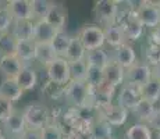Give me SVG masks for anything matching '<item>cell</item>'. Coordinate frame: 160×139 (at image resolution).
<instances>
[{"label": "cell", "mask_w": 160, "mask_h": 139, "mask_svg": "<svg viewBox=\"0 0 160 139\" xmlns=\"http://www.w3.org/2000/svg\"><path fill=\"white\" fill-rule=\"evenodd\" d=\"M92 93L93 89L87 82H70L66 86L64 97L74 109L78 110H93L92 109Z\"/></svg>", "instance_id": "cell-1"}, {"label": "cell", "mask_w": 160, "mask_h": 139, "mask_svg": "<svg viewBox=\"0 0 160 139\" xmlns=\"http://www.w3.org/2000/svg\"><path fill=\"white\" fill-rule=\"evenodd\" d=\"M22 116L25 118V122L28 128H35V129H43L48 127L50 122V110L49 107L43 103H31L24 109Z\"/></svg>", "instance_id": "cell-2"}, {"label": "cell", "mask_w": 160, "mask_h": 139, "mask_svg": "<svg viewBox=\"0 0 160 139\" xmlns=\"http://www.w3.org/2000/svg\"><path fill=\"white\" fill-rule=\"evenodd\" d=\"M85 49L89 50H96V49H103V45L106 43L104 41V29L100 25L96 24H88L84 25L77 35Z\"/></svg>", "instance_id": "cell-3"}, {"label": "cell", "mask_w": 160, "mask_h": 139, "mask_svg": "<svg viewBox=\"0 0 160 139\" xmlns=\"http://www.w3.org/2000/svg\"><path fill=\"white\" fill-rule=\"evenodd\" d=\"M45 70L50 82L61 86H67L71 82V78H70V61L66 60L64 57H57Z\"/></svg>", "instance_id": "cell-4"}, {"label": "cell", "mask_w": 160, "mask_h": 139, "mask_svg": "<svg viewBox=\"0 0 160 139\" xmlns=\"http://www.w3.org/2000/svg\"><path fill=\"white\" fill-rule=\"evenodd\" d=\"M134 11L143 27L155 29L160 25V8L155 2H141Z\"/></svg>", "instance_id": "cell-5"}, {"label": "cell", "mask_w": 160, "mask_h": 139, "mask_svg": "<svg viewBox=\"0 0 160 139\" xmlns=\"http://www.w3.org/2000/svg\"><path fill=\"white\" fill-rule=\"evenodd\" d=\"M142 100V86L131 85V83H124L121 86V91L118 92V96H117V102H118L117 104L124 107L128 111H132Z\"/></svg>", "instance_id": "cell-6"}, {"label": "cell", "mask_w": 160, "mask_h": 139, "mask_svg": "<svg viewBox=\"0 0 160 139\" xmlns=\"http://www.w3.org/2000/svg\"><path fill=\"white\" fill-rule=\"evenodd\" d=\"M118 4L120 2L116 0H99L93 7L95 17L106 24V27L114 25L118 20Z\"/></svg>", "instance_id": "cell-7"}, {"label": "cell", "mask_w": 160, "mask_h": 139, "mask_svg": "<svg viewBox=\"0 0 160 139\" xmlns=\"http://www.w3.org/2000/svg\"><path fill=\"white\" fill-rule=\"evenodd\" d=\"M96 113H98V118L109 122L112 127L124 125L128 118V110H125L124 107L118 106V104H113V103L103 107V109L98 110Z\"/></svg>", "instance_id": "cell-8"}, {"label": "cell", "mask_w": 160, "mask_h": 139, "mask_svg": "<svg viewBox=\"0 0 160 139\" xmlns=\"http://www.w3.org/2000/svg\"><path fill=\"white\" fill-rule=\"evenodd\" d=\"M152 67L146 63H137L125 71V83L145 86L152 79Z\"/></svg>", "instance_id": "cell-9"}, {"label": "cell", "mask_w": 160, "mask_h": 139, "mask_svg": "<svg viewBox=\"0 0 160 139\" xmlns=\"http://www.w3.org/2000/svg\"><path fill=\"white\" fill-rule=\"evenodd\" d=\"M117 24L122 28L127 41H138L143 33V25L139 22L134 10L127 11L124 14V18L121 21H118Z\"/></svg>", "instance_id": "cell-10"}, {"label": "cell", "mask_w": 160, "mask_h": 139, "mask_svg": "<svg viewBox=\"0 0 160 139\" xmlns=\"http://www.w3.org/2000/svg\"><path fill=\"white\" fill-rule=\"evenodd\" d=\"M112 61H114L116 64H118L120 67H122L125 71L131 67H134L137 64V53H135L134 47L128 43H124L122 46L117 49H113V56Z\"/></svg>", "instance_id": "cell-11"}, {"label": "cell", "mask_w": 160, "mask_h": 139, "mask_svg": "<svg viewBox=\"0 0 160 139\" xmlns=\"http://www.w3.org/2000/svg\"><path fill=\"white\" fill-rule=\"evenodd\" d=\"M6 7L13 15L14 21H33L31 0H10Z\"/></svg>", "instance_id": "cell-12"}, {"label": "cell", "mask_w": 160, "mask_h": 139, "mask_svg": "<svg viewBox=\"0 0 160 139\" xmlns=\"http://www.w3.org/2000/svg\"><path fill=\"white\" fill-rule=\"evenodd\" d=\"M67 15H68V11H67L66 6L53 3V7L50 8L49 14L46 15L45 21L49 25L53 27L57 32H64V28H66L67 24Z\"/></svg>", "instance_id": "cell-13"}, {"label": "cell", "mask_w": 160, "mask_h": 139, "mask_svg": "<svg viewBox=\"0 0 160 139\" xmlns=\"http://www.w3.org/2000/svg\"><path fill=\"white\" fill-rule=\"evenodd\" d=\"M24 68V64L17 56H4L0 57V72L4 78L15 79Z\"/></svg>", "instance_id": "cell-14"}, {"label": "cell", "mask_w": 160, "mask_h": 139, "mask_svg": "<svg viewBox=\"0 0 160 139\" xmlns=\"http://www.w3.org/2000/svg\"><path fill=\"white\" fill-rule=\"evenodd\" d=\"M2 127H3V129H4L8 135H11L13 138H20L21 135L24 134V131L28 128L22 113H18V111H14L13 116L8 120H6L2 124Z\"/></svg>", "instance_id": "cell-15"}, {"label": "cell", "mask_w": 160, "mask_h": 139, "mask_svg": "<svg viewBox=\"0 0 160 139\" xmlns=\"http://www.w3.org/2000/svg\"><path fill=\"white\" fill-rule=\"evenodd\" d=\"M10 32L18 42L33 41L35 39V21H14Z\"/></svg>", "instance_id": "cell-16"}, {"label": "cell", "mask_w": 160, "mask_h": 139, "mask_svg": "<svg viewBox=\"0 0 160 139\" xmlns=\"http://www.w3.org/2000/svg\"><path fill=\"white\" fill-rule=\"evenodd\" d=\"M24 95V91L21 89V86L18 85L17 79L13 78H4L0 83V96L7 99L11 103L18 102Z\"/></svg>", "instance_id": "cell-17"}, {"label": "cell", "mask_w": 160, "mask_h": 139, "mask_svg": "<svg viewBox=\"0 0 160 139\" xmlns=\"http://www.w3.org/2000/svg\"><path fill=\"white\" fill-rule=\"evenodd\" d=\"M103 78H104V82L117 88V86L125 83V70L122 67H120L118 64H116L114 61H112L103 70Z\"/></svg>", "instance_id": "cell-18"}, {"label": "cell", "mask_w": 160, "mask_h": 139, "mask_svg": "<svg viewBox=\"0 0 160 139\" xmlns=\"http://www.w3.org/2000/svg\"><path fill=\"white\" fill-rule=\"evenodd\" d=\"M104 41L110 47L117 49L124 43H127V38H125L122 28L118 24H114V25H109L104 28Z\"/></svg>", "instance_id": "cell-19"}, {"label": "cell", "mask_w": 160, "mask_h": 139, "mask_svg": "<svg viewBox=\"0 0 160 139\" xmlns=\"http://www.w3.org/2000/svg\"><path fill=\"white\" fill-rule=\"evenodd\" d=\"M57 33V31L45 20L35 21V43H52Z\"/></svg>", "instance_id": "cell-20"}, {"label": "cell", "mask_w": 160, "mask_h": 139, "mask_svg": "<svg viewBox=\"0 0 160 139\" xmlns=\"http://www.w3.org/2000/svg\"><path fill=\"white\" fill-rule=\"evenodd\" d=\"M85 61H87V64L89 67L104 70L110 63H112V57H110V56L107 54V52L103 50V49H96V50L88 52Z\"/></svg>", "instance_id": "cell-21"}, {"label": "cell", "mask_w": 160, "mask_h": 139, "mask_svg": "<svg viewBox=\"0 0 160 139\" xmlns=\"http://www.w3.org/2000/svg\"><path fill=\"white\" fill-rule=\"evenodd\" d=\"M57 58V54L54 52L52 43H36V49H35V60L38 61L39 64L48 67L49 64L53 60Z\"/></svg>", "instance_id": "cell-22"}, {"label": "cell", "mask_w": 160, "mask_h": 139, "mask_svg": "<svg viewBox=\"0 0 160 139\" xmlns=\"http://www.w3.org/2000/svg\"><path fill=\"white\" fill-rule=\"evenodd\" d=\"M15 79H17L18 85L21 86V89H22L24 92L32 91L36 86V83H38V74H36L35 68H32V67H29V66H24L22 71H21L20 75Z\"/></svg>", "instance_id": "cell-23"}, {"label": "cell", "mask_w": 160, "mask_h": 139, "mask_svg": "<svg viewBox=\"0 0 160 139\" xmlns=\"http://www.w3.org/2000/svg\"><path fill=\"white\" fill-rule=\"evenodd\" d=\"M88 50L85 49V46L82 45V42L79 41L78 36H74L72 42L70 45L68 50L66 54V60H68L70 63H75V61H84L87 58Z\"/></svg>", "instance_id": "cell-24"}, {"label": "cell", "mask_w": 160, "mask_h": 139, "mask_svg": "<svg viewBox=\"0 0 160 139\" xmlns=\"http://www.w3.org/2000/svg\"><path fill=\"white\" fill-rule=\"evenodd\" d=\"M35 49H36V43L33 41L18 42L15 56H17L21 63L25 66L27 63H31V61L35 60Z\"/></svg>", "instance_id": "cell-25"}, {"label": "cell", "mask_w": 160, "mask_h": 139, "mask_svg": "<svg viewBox=\"0 0 160 139\" xmlns=\"http://www.w3.org/2000/svg\"><path fill=\"white\" fill-rule=\"evenodd\" d=\"M156 109H158V107H156L155 104L143 99V100L141 102V103L138 104L134 110H132V113H134V116L139 120V122H142V124H148V122L152 120V117H153V114H155Z\"/></svg>", "instance_id": "cell-26"}, {"label": "cell", "mask_w": 160, "mask_h": 139, "mask_svg": "<svg viewBox=\"0 0 160 139\" xmlns=\"http://www.w3.org/2000/svg\"><path fill=\"white\" fill-rule=\"evenodd\" d=\"M91 139H114L113 127L109 122L98 118L91 129Z\"/></svg>", "instance_id": "cell-27"}, {"label": "cell", "mask_w": 160, "mask_h": 139, "mask_svg": "<svg viewBox=\"0 0 160 139\" xmlns=\"http://www.w3.org/2000/svg\"><path fill=\"white\" fill-rule=\"evenodd\" d=\"M17 46H18V41L14 38L11 32L0 33V57L15 56Z\"/></svg>", "instance_id": "cell-28"}, {"label": "cell", "mask_w": 160, "mask_h": 139, "mask_svg": "<svg viewBox=\"0 0 160 139\" xmlns=\"http://www.w3.org/2000/svg\"><path fill=\"white\" fill-rule=\"evenodd\" d=\"M125 139H153V131L148 124H132L125 132Z\"/></svg>", "instance_id": "cell-29"}, {"label": "cell", "mask_w": 160, "mask_h": 139, "mask_svg": "<svg viewBox=\"0 0 160 139\" xmlns=\"http://www.w3.org/2000/svg\"><path fill=\"white\" fill-rule=\"evenodd\" d=\"M72 38H74V36L68 35L67 32H58L56 35V38H54L53 42H52V46H53V49H54V52H56L57 57H64V58H66L67 50H68L70 45H71Z\"/></svg>", "instance_id": "cell-30"}, {"label": "cell", "mask_w": 160, "mask_h": 139, "mask_svg": "<svg viewBox=\"0 0 160 139\" xmlns=\"http://www.w3.org/2000/svg\"><path fill=\"white\" fill-rule=\"evenodd\" d=\"M89 66L87 61H75V63H70V78L72 82H85L88 75Z\"/></svg>", "instance_id": "cell-31"}, {"label": "cell", "mask_w": 160, "mask_h": 139, "mask_svg": "<svg viewBox=\"0 0 160 139\" xmlns=\"http://www.w3.org/2000/svg\"><path fill=\"white\" fill-rule=\"evenodd\" d=\"M31 3H32L33 21L45 20L50 8L53 7V2H49V0H31Z\"/></svg>", "instance_id": "cell-32"}, {"label": "cell", "mask_w": 160, "mask_h": 139, "mask_svg": "<svg viewBox=\"0 0 160 139\" xmlns=\"http://www.w3.org/2000/svg\"><path fill=\"white\" fill-rule=\"evenodd\" d=\"M142 93L145 100L156 104L160 100V81L152 78L145 86H142Z\"/></svg>", "instance_id": "cell-33"}, {"label": "cell", "mask_w": 160, "mask_h": 139, "mask_svg": "<svg viewBox=\"0 0 160 139\" xmlns=\"http://www.w3.org/2000/svg\"><path fill=\"white\" fill-rule=\"evenodd\" d=\"M89 86L92 89H99L102 86V83L104 82L103 78V70L95 68V67H89L88 68V75H87V81Z\"/></svg>", "instance_id": "cell-34"}, {"label": "cell", "mask_w": 160, "mask_h": 139, "mask_svg": "<svg viewBox=\"0 0 160 139\" xmlns=\"http://www.w3.org/2000/svg\"><path fill=\"white\" fill-rule=\"evenodd\" d=\"M13 24H14V18L10 14L8 8L6 6L0 7V33L10 32L11 28H13Z\"/></svg>", "instance_id": "cell-35"}, {"label": "cell", "mask_w": 160, "mask_h": 139, "mask_svg": "<svg viewBox=\"0 0 160 139\" xmlns=\"http://www.w3.org/2000/svg\"><path fill=\"white\" fill-rule=\"evenodd\" d=\"M42 139H64V132L60 125L52 122L42 129Z\"/></svg>", "instance_id": "cell-36"}, {"label": "cell", "mask_w": 160, "mask_h": 139, "mask_svg": "<svg viewBox=\"0 0 160 139\" xmlns=\"http://www.w3.org/2000/svg\"><path fill=\"white\" fill-rule=\"evenodd\" d=\"M14 111L15 110H14L13 103H11V102H8L7 99L0 96V124H3L6 120L10 118V117L13 116Z\"/></svg>", "instance_id": "cell-37"}, {"label": "cell", "mask_w": 160, "mask_h": 139, "mask_svg": "<svg viewBox=\"0 0 160 139\" xmlns=\"http://www.w3.org/2000/svg\"><path fill=\"white\" fill-rule=\"evenodd\" d=\"M20 139H42V129L35 128H27Z\"/></svg>", "instance_id": "cell-38"}, {"label": "cell", "mask_w": 160, "mask_h": 139, "mask_svg": "<svg viewBox=\"0 0 160 139\" xmlns=\"http://www.w3.org/2000/svg\"><path fill=\"white\" fill-rule=\"evenodd\" d=\"M148 125H149V128L152 129V131L160 132V107L156 109L155 114H153V117H152V120L148 122Z\"/></svg>", "instance_id": "cell-39"}, {"label": "cell", "mask_w": 160, "mask_h": 139, "mask_svg": "<svg viewBox=\"0 0 160 139\" xmlns=\"http://www.w3.org/2000/svg\"><path fill=\"white\" fill-rule=\"evenodd\" d=\"M150 41L155 46H159L160 47V25L155 29H152V33H150Z\"/></svg>", "instance_id": "cell-40"}, {"label": "cell", "mask_w": 160, "mask_h": 139, "mask_svg": "<svg viewBox=\"0 0 160 139\" xmlns=\"http://www.w3.org/2000/svg\"><path fill=\"white\" fill-rule=\"evenodd\" d=\"M64 139H85V137L82 134H79V132L74 131V129H70L67 132V135H64Z\"/></svg>", "instance_id": "cell-41"}, {"label": "cell", "mask_w": 160, "mask_h": 139, "mask_svg": "<svg viewBox=\"0 0 160 139\" xmlns=\"http://www.w3.org/2000/svg\"><path fill=\"white\" fill-rule=\"evenodd\" d=\"M152 77H153V79L160 81V63L158 64V66L152 67Z\"/></svg>", "instance_id": "cell-42"}, {"label": "cell", "mask_w": 160, "mask_h": 139, "mask_svg": "<svg viewBox=\"0 0 160 139\" xmlns=\"http://www.w3.org/2000/svg\"><path fill=\"white\" fill-rule=\"evenodd\" d=\"M0 139H6V137H4V134H3V129L0 128Z\"/></svg>", "instance_id": "cell-43"}, {"label": "cell", "mask_w": 160, "mask_h": 139, "mask_svg": "<svg viewBox=\"0 0 160 139\" xmlns=\"http://www.w3.org/2000/svg\"><path fill=\"white\" fill-rule=\"evenodd\" d=\"M155 4H156V6H159V8H160V2H155Z\"/></svg>", "instance_id": "cell-44"}, {"label": "cell", "mask_w": 160, "mask_h": 139, "mask_svg": "<svg viewBox=\"0 0 160 139\" xmlns=\"http://www.w3.org/2000/svg\"><path fill=\"white\" fill-rule=\"evenodd\" d=\"M156 139H160V132H158V137H156Z\"/></svg>", "instance_id": "cell-45"}, {"label": "cell", "mask_w": 160, "mask_h": 139, "mask_svg": "<svg viewBox=\"0 0 160 139\" xmlns=\"http://www.w3.org/2000/svg\"><path fill=\"white\" fill-rule=\"evenodd\" d=\"M11 139H20V138H11Z\"/></svg>", "instance_id": "cell-46"}, {"label": "cell", "mask_w": 160, "mask_h": 139, "mask_svg": "<svg viewBox=\"0 0 160 139\" xmlns=\"http://www.w3.org/2000/svg\"><path fill=\"white\" fill-rule=\"evenodd\" d=\"M0 4H2V2H0Z\"/></svg>", "instance_id": "cell-47"}]
</instances>
